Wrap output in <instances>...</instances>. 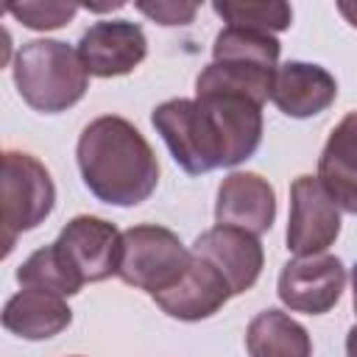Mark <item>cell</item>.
Returning a JSON list of instances; mask_svg holds the SVG:
<instances>
[{
  "label": "cell",
  "mask_w": 357,
  "mask_h": 357,
  "mask_svg": "<svg viewBox=\"0 0 357 357\" xmlns=\"http://www.w3.org/2000/svg\"><path fill=\"white\" fill-rule=\"evenodd\" d=\"M151 123L184 173L204 176L215 167H223L220 131L212 114L195 98H170L159 103L151 112Z\"/></svg>",
  "instance_id": "4"
},
{
  "label": "cell",
  "mask_w": 357,
  "mask_h": 357,
  "mask_svg": "<svg viewBox=\"0 0 357 357\" xmlns=\"http://www.w3.org/2000/svg\"><path fill=\"white\" fill-rule=\"evenodd\" d=\"M78 56L89 75L117 78L134 73L148 56L145 31L128 20H100L89 25L78 39Z\"/></svg>",
  "instance_id": "10"
},
{
  "label": "cell",
  "mask_w": 357,
  "mask_h": 357,
  "mask_svg": "<svg viewBox=\"0 0 357 357\" xmlns=\"http://www.w3.org/2000/svg\"><path fill=\"white\" fill-rule=\"evenodd\" d=\"M248 357H312L310 332L282 310H262L245 329Z\"/></svg>",
  "instance_id": "17"
},
{
  "label": "cell",
  "mask_w": 357,
  "mask_h": 357,
  "mask_svg": "<svg viewBox=\"0 0 357 357\" xmlns=\"http://www.w3.org/2000/svg\"><path fill=\"white\" fill-rule=\"evenodd\" d=\"M340 234V206L324 190L318 176H298L290 184L287 251L296 257L324 254Z\"/></svg>",
  "instance_id": "8"
},
{
  "label": "cell",
  "mask_w": 357,
  "mask_h": 357,
  "mask_svg": "<svg viewBox=\"0 0 357 357\" xmlns=\"http://www.w3.org/2000/svg\"><path fill=\"white\" fill-rule=\"evenodd\" d=\"M20 98L42 114H59L75 106L89 89V73L78 56L61 39H31L14 53L11 61Z\"/></svg>",
  "instance_id": "2"
},
{
  "label": "cell",
  "mask_w": 357,
  "mask_h": 357,
  "mask_svg": "<svg viewBox=\"0 0 357 357\" xmlns=\"http://www.w3.org/2000/svg\"><path fill=\"white\" fill-rule=\"evenodd\" d=\"M215 14L223 17L226 25H240V28H254V31H284L293 22V8L282 0H268V3H212Z\"/></svg>",
  "instance_id": "19"
},
{
  "label": "cell",
  "mask_w": 357,
  "mask_h": 357,
  "mask_svg": "<svg viewBox=\"0 0 357 357\" xmlns=\"http://www.w3.org/2000/svg\"><path fill=\"white\" fill-rule=\"evenodd\" d=\"M73 357H78V354H73Z\"/></svg>",
  "instance_id": "25"
},
{
  "label": "cell",
  "mask_w": 357,
  "mask_h": 357,
  "mask_svg": "<svg viewBox=\"0 0 357 357\" xmlns=\"http://www.w3.org/2000/svg\"><path fill=\"white\" fill-rule=\"evenodd\" d=\"M318 181L340 212L357 215V112H349L332 128L318 156Z\"/></svg>",
  "instance_id": "16"
},
{
  "label": "cell",
  "mask_w": 357,
  "mask_h": 357,
  "mask_svg": "<svg viewBox=\"0 0 357 357\" xmlns=\"http://www.w3.org/2000/svg\"><path fill=\"white\" fill-rule=\"evenodd\" d=\"M84 187L109 206H137L159 184V162L142 131L120 114L95 117L75 145Z\"/></svg>",
  "instance_id": "1"
},
{
  "label": "cell",
  "mask_w": 357,
  "mask_h": 357,
  "mask_svg": "<svg viewBox=\"0 0 357 357\" xmlns=\"http://www.w3.org/2000/svg\"><path fill=\"white\" fill-rule=\"evenodd\" d=\"M78 3H59V0H31V3H17L8 6V14L17 17L25 28L31 31H56L67 25L78 14Z\"/></svg>",
  "instance_id": "20"
},
{
  "label": "cell",
  "mask_w": 357,
  "mask_h": 357,
  "mask_svg": "<svg viewBox=\"0 0 357 357\" xmlns=\"http://www.w3.org/2000/svg\"><path fill=\"white\" fill-rule=\"evenodd\" d=\"M3 229H6V248L3 257L14 251V243L22 231L36 229L56 206V184L47 167L22 151L3 153Z\"/></svg>",
  "instance_id": "6"
},
{
  "label": "cell",
  "mask_w": 357,
  "mask_h": 357,
  "mask_svg": "<svg viewBox=\"0 0 357 357\" xmlns=\"http://www.w3.org/2000/svg\"><path fill=\"white\" fill-rule=\"evenodd\" d=\"M337 11L346 17L351 28H357V3H337Z\"/></svg>",
  "instance_id": "22"
},
{
  "label": "cell",
  "mask_w": 357,
  "mask_h": 357,
  "mask_svg": "<svg viewBox=\"0 0 357 357\" xmlns=\"http://www.w3.org/2000/svg\"><path fill=\"white\" fill-rule=\"evenodd\" d=\"M335 98H337V81L321 64L284 61L273 75L271 103L293 120H307L326 112L335 103Z\"/></svg>",
  "instance_id": "14"
},
{
  "label": "cell",
  "mask_w": 357,
  "mask_h": 357,
  "mask_svg": "<svg viewBox=\"0 0 357 357\" xmlns=\"http://www.w3.org/2000/svg\"><path fill=\"white\" fill-rule=\"evenodd\" d=\"M59 259L81 282H103L117 276L123 257V231L98 215H75L53 240Z\"/></svg>",
  "instance_id": "7"
},
{
  "label": "cell",
  "mask_w": 357,
  "mask_h": 357,
  "mask_svg": "<svg viewBox=\"0 0 357 357\" xmlns=\"http://www.w3.org/2000/svg\"><path fill=\"white\" fill-rule=\"evenodd\" d=\"M0 321L6 332L22 340H47L73 324V310L67 298L53 290L22 287L6 301Z\"/></svg>",
  "instance_id": "15"
},
{
  "label": "cell",
  "mask_w": 357,
  "mask_h": 357,
  "mask_svg": "<svg viewBox=\"0 0 357 357\" xmlns=\"http://www.w3.org/2000/svg\"><path fill=\"white\" fill-rule=\"evenodd\" d=\"M351 293H354V312H357V262L351 268Z\"/></svg>",
  "instance_id": "24"
},
{
  "label": "cell",
  "mask_w": 357,
  "mask_h": 357,
  "mask_svg": "<svg viewBox=\"0 0 357 357\" xmlns=\"http://www.w3.org/2000/svg\"><path fill=\"white\" fill-rule=\"evenodd\" d=\"M137 11L151 17L159 25H187L198 14V3H176V0H156V3H137Z\"/></svg>",
  "instance_id": "21"
},
{
  "label": "cell",
  "mask_w": 357,
  "mask_h": 357,
  "mask_svg": "<svg viewBox=\"0 0 357 357\" xmlns=\"http://www.w3.org/2000/svg\"><path fill=\"white\" fill-rule=\"evenodd\" d=\"M346 290V268L335 254H312L290 259L276 282L279 301L290 312L324 315Z\"/></svg>",
  "instance_id": "9"
},
{
  "label": "cell",
  "mask_w": 357,
  "mask_h": 357,
  "mask_svg": "<svg viewBox=\"0 0 357 357\" xmlns=\"http://www.w3.org/2000/svg\"><path fill=\"white\" fill-rule=\"evenodd\" d=\"M190 259L192 251L178 240L176 231L156 223H139L123 231V257L117 276L128 287L156 296L184 276Z\"/></svg>",
  "instance_id": "5"
},
{
  "label": "cell",
  "mask_w": 357,
  "mask_h": 357,
  "mask_svg": "<svg viewBox=\"0 0 357 357\" xmlns=\"http://www.w3.org/2000/svg\"><path fill=\"white\" fill-rule=\"evenodd\" d=\"M346 357H357V324L346 335Z\"/></svg>",
  "instance_id": "23"
},
{
  "label": "cell",
  "mask_w": 357,
  "mask_h": 357,
  "mask_svg": "<svg viewBox=\"0 0 357 357\" xmlns=\"http://www.w3.org/2000/svg\"><path fill=\"white\" fill-rule=\"evenodd\" d=\"M17 282L22 287H42V290H53L59 296H75L84 284L67 271V265L59 259L53 243L45 248H36L20 268H17Z\"/></svg>",
  "instance_id": "18"
},
{
  "label": "cell",
  "mask_w": 357,
  "mask_h": 357,
  "mask_svg": "<svg viewBox=\"0 0 357 357\" xmlns=\"http://www.w3.org/2000/svg\"><path fill=\"white\" fill-rule=\"evenodd\" d=\"M192 254L209 259L229 282L231 296H240L251 290L262 273L265 265V251L257 234L237 229V226H212L204 234L195 237Z\"/></svg>",
  "instance_id": "11"
},
{
  "label": "cell",
  "mask_w": 357,
  "mask_h": 357,
  "mask_svg": "<svg viewBox=\"0 0 357 357\" xmlns=\"http://www.w3.org/2000/svg\"><path fill=\"white\" fill-rule=\"evenodd\" d=\"M279 39L268 31L226 25L212 45V61L198 73L195 86L234 89L257 103L271 100L273 75L279 70Z\"/></svg>",
  "instance_id": "3"
},
{
  "label": "cell",
  "mask_w": 357,
  "mask_h": 357,
  "mask_svg": "<svg viewBox=\"0 0 357 357\" xmlns=\"http://www.w3.org/2000/svg\"><path fill=\"white\" fill-rule=\"evenodd\" d=\"M276 218V192L259 173L234 170L218 187L215 220L220 226H237L251 234H265Z\"/></svg>",
  "instance_id": "13"
},
{
  "label": "cell",
  "mask_w": 357,
  "mask_h": 357,
  "mask_svg": "<svg viewBox=\"0 0 357 357\" xmlns=\"http://www.w3.org/2000/svg\"><path fill=\"white\" fill-rule=\"evenodd\" d=\"M151 298L165 315L176 321H204L226 307V301L231 298V287L209 259L192 254L184 276L173 287Z\"/></svg>",
  "instance_id": "12"
}]
</instances>
